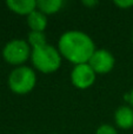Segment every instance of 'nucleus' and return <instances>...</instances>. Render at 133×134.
I'll return each instance as SVG.
<instances>
[{
	"label": "nucleus",
	"mask_w": 133,
	"mask_h": 134,
	"mask_svg": "<svg viewBox=\"0 0 133 134\" xmlns=\"http://www.w3.org/2000/svg\"><path fill=\"white\" fill-rule=\"evenodd\" d=\"M57 48L63 59H66L75 66L88 63L97 47L93 39L87 33L78 30H70L60 35Z\"/></svg>",
	"instance_id": "nucleus-1"
},
{
	"label": "nucleus",
	"mask_w": 133,
	"mask_h": 134,
	"mask_svg": "<svg viewBox=\"0 0 133 134\" xmlns=\"http://www.w3.org/2000/svg\"><path fill=\"white\" fill-rule=\"evenodd\" d=\"M30 60L34 71L44 74H51L60 68L63 57L56 46L46 44L41 47L32 48Z\"/></svg>",
	"instance_id": "nucleus-2"
},
{
	"label": "nucleus",
	"mask_w": 133,
	"mask_h": 134,
	"mask_svg": "<svg viewBox=\"0 0 133 134\" xmlns=\"http://www.w3.org/2000/svg\"><path fill=\"white\" fill-rule=\"evenodd\" d=\"M37 80L38 78L34 68L24 65L12 69L7 78V85L14 94L26 95L34 90Z\"/></svg>",
	"instance_id": "nucleus-3"
},
{
	"label": "nucleus",
	"mask_w": 133,
	"mask_h": 134,
	"mask_svg": "<svg viewBox=\"0 0 133 134\" xmlns=\"http://www.w3.org/2000/svg\"><path fill=\"white\" fill-rule=\"evenodd\" d=\"M32 48L25 39H12L2 47V58L8 65L14 67L24 66L31 59Z\"/></svg>",
	"instance_id": "nucleus-4"
},
{
	"label": "nucleus",
	"mask_w": 133,
	"mask_h": 134,
	"mask_svg": "<svg viewBox=\"0 0 133 134\" xmlns=\"http://www.w3.org/2000/svg\"><path fill=\"white\" fill-rule=\"evenodd\" d=\"M70 75L72 85L78 90H88L94 85L97 79L96 72L88 64H80L73 66Z\"/></svg>",
	"instance_id": "nucleus-5"
},
{
	"label": "nucleus",
	"mask_w": 133,
	"mask_h": 134,
	"mask_svg": "<svg viewBox=\"0 0 133 134\" xmlns=\"http://www.w3.org/2000/svg\"><path fill=\"white\" fill-rule=\"evenodd\" d=\"M87 64L92 67L97 75H104V74H108L114 68L115 58L112 52H110L108 49L97 48Z\"/></svg>",
	"instance_id": "nucleus-6"
},
{
	"label": "nucleus",
	"mask_w": 133,
	"mask_h": 134,
	"mask_svg": "<svg viewBox=\"0 0 133 134\" xmlns=\"http://www.w3.org/2000/svg\"><path fill=\"white\" fill-rule=\"evenodd\" d=\"M114 124L120 130H131L133 128V108L130 105H121L114 112Z\"/></svg>",
	"instance_id": "nucleus-7"
},
{
	"label": "nucleus",
	"mask_w": 133,
	"mask_h": 134,
	"mask_svg": "<svg viewBox=\"0 0 133 134\" xmlns=\"http://www.w3.org/2000/svg\"><path fill=\"white\" fill-rule=\"evenodd\" d=\"M6 6L18 15L28 16L37 9V0H7Z\"/></svg>",
	"instance_id": "nucleus-8"
},
{
	"label": "nucleus",
	"mask_w": 133,
	"mask_h": 134,
	"mask_svg": "<svg viewBox=\"0 0 133 134\" xmlns=\"http://www.w3.org/2000/svg\"><path fill=\"white\" fill-rule=\"evenodd\" d=\"M26 23H27L30 31L45 32L47 27V24H48V20H47V16L44 13L35 9L28 16H26Z\"/></svg>",
	"instance_id": "nucleus-9"
},
{
	"label": "nucleus",
	"mask_w": 133,
	"mask_h": 134,
	"mask_svg": "<svg viewBox=\"0 0 133 134\" xmlns=\"http://www.w3.org/2000/svg\"><path fill=\"white\" fill-rule=\"evenodd\" d=\"M63 0H37V9L46 16L56 14L63 8Z\"/></svg>",
	"instance_id": "nucleus-10"
},
{
	"label": "nucleus",
	"mask_w": 133,
	"mask_h": 134,
	"mask_svg": "<svg viewBox=\"0 0 133 134\" xmlns=\"http://www.w3.org/2000/svg\"><path fill=\"white\" fill-rule=\"evenodd\" d=\"M27 42L31 46V48H37L41 47L44 45L48 44L45 32H35V31H30L27 34Z\"/></svg>",
	"instance_id": "nucleus-11"
},
{
	"label": "nucleus",
	"mask_w": 133,
	"mask_h": 134,
	"mask_svg": "<svg viewBox=\"0 0 133 134\" xmlns=\"http://www.w3.org/2000/svg\"><path fill=\"white\" fill-rule=\"evenodd\" d=\"M94 134H118V131L115 126L111 124H101L100 126H98Z\"/></svg>",
	"instance_id": "nucleus-12"
},
{
	"label": "nucleus",
	"mask_w": 133,
	"mask_h": 134,
	"mask_svg": "<svg viewBox=\"0 0 133 134\" xmlns=\"http://www.w3.org/2000/svg\"><path fill=\"white\" fill-rule=\"evenodd\" d=\"M113 4L120 9H129L133 7V0H114Z\"/></svg>",
	"instance_id": "nucleus-13"
},
{
	"label": "nucleus",
	"mask_w": 133,
	"mask_h": 134,
	"mask_svg": "<svg viewBox=\"0 0 133 134\" xmlns=\"http://www.w3.org/2000/svg\"><path fill=\"white\" fill-rule=\"evenodd\" d=\"M81 4L87 8H92V7H96L99 4V1L98 0H84V1H81Z\"/></svg>",
	"instance_id": "nucleus-14"
},
{
	"label": "nucleus",
	"mask_w": 133,
	"mask_h": 134,
	"mask_svg": "<svg viewBox=\"0 0 133 134\" xmlns=\"http://www.w3.org/2000/svg\"><path fill=\"white\" fill-rule=\"evenodd\" d=\"M125 100H126L127 104H129L130 106L133 108V87H132V90L130 91L129 93H126V95H125Z\"/></svg>",
	"instance_id": "nucleus-15"
},
{
	"label": "nucleus",
	"mask_w": 133,
	"mask_h": 134,
	"mask_svg": "<svg viewBox=\"0 0 133 134\" xmlns=\"http://www.w3.org/2000/svg\"><path fill=\"white\" fill-rule=\"evenodd\" d=\"M132 44H133V32H132Z\"/></svg>",
	"instance_id": "nucleus-16"
},
{
	"label": "nucleus",
	"mask_w": 133,
	"mask_h": 134,
	"mask_svg": "<svg viewBox=\"0 0 133 134\" xmlns=\"http://www.w3.org/2000/svg\"><path fill=\"white\" fill-rule=\"evenodd\" d=\"M26 134H34V133H26Z\"/></svg>",
	"instance_id": "nucleus-17"
},
{
	"label": "nucleus",
	"mask_w": 133,
	"mask_h": 134,
	"mask_svg": "<svg viewBox=\"0 0 133 134\" xmlns=\"http://www.w3.org/2000/svg\"><path fill=\"white\" fill-rule=\"evenodd\" d=\"M52 134H59V133H52Z\"/></svg>",
	"instance_id": "nucleus-18"
}]
</instances>
